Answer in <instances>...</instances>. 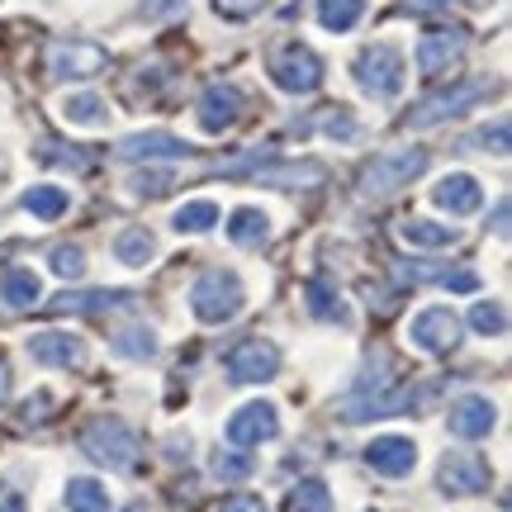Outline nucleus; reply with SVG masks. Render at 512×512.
<instances>
[{
  "label": "nucleus",
  "mask_w": 512,
  "mask_h": 512,
  "mask_svg": "<svg viewBox=\"0 0 512 512\" xmlns=\"http://www.w3.org/2000/svg\"><path fill=\"white\" fill-rule=\"evenodd\" d=\"M128 512H147V503H133V508H128Z\"/></svg>",
  "instance_id": "obj_41"
},
{
  "label": "nucleus",
  "mask_w": 512,
  "mask_h": 512,
  "mask_svg": "<svg viewBox=\"0 0 512 512\" xmlns=\"http://www.w3.org/2000/svg\"><path fill=\"white\" fill-rule=\"evenodd\" d=\"M195 147L185 143V138H171V133H138V138H124L119 143V157L128 162H152V157H190Z\"/></svg>",
  "instance_id": "obj_18"
},
{
  "label": "nucleus",
  "mask_w": 512,
  "mask_h": 512,
  "mask_svg": "<svg viewBox=\"0 0 512 512\" xmlns=\"http://www.w3.org/2000/svg\"><path fill=\"white\" fill-rule=\"evenodd\" d=\"M38 294H43V285H38V275L29 271V266H10V271L0 275V299H5L15 313L34 309Z\"/></svg>",
  "instance_id": "obj_19"
},
{
  "label": "nucleus",
  "mask_w": 512,
  "mask_h": 512,
  "mask_svg": "<svg viewBox=\"0 0 512 512\" xmlns=\"http://www.w3.org/2000/svg\"><path fill=\"white\" fill-rule=\"evenodd\" d=\"M10 399V366H5V356H0V408Z\"/></svg>",
  "instance_id": "obj_40"
},
{
  "label": "nucleus",
  "mask_w": 512,
  "mask_h": 512,
  "mask_svg": "<svg viewBox=\"0 0 512 512\" xmlns=\"http://www.w3.org/2000/svg\"><path fill=\"white\" fill-rule=\"evenodd\" d=\"M152 347H157V342H152V332L147 328L119 332V337H114V351H124V356H152Z\"/></svg>",
  "instance_id": "obj_36"
},
{
  "label": "nucleus",
  "mask_w": 512,
  "mask_h": 512,
  "mask_svg": "<svg viewBox=\"0 0 512 512\" xmlns=\"http://www.w3.org/2000/svg\"><path fill=\"white\" fill-rule=\"evenodd\" d=\"M200 128L204 133H223V128H233L238 124V114H242V91L238 86H223V81H214L209 91L200 95Z\"/></svg>",
  "instance_id": "obj_13"
},
{
  "label": "nucleus",
  "mask_w": 512,
  "mask_h": 512,
  "mask_svg": "<svg viewBox=\"0 0 512 512\" xmlns=\"http://www.w3.org/2000/svg\"><path fill=\"white\" fill-rule=\"evenodd\" d=\"M114 304H128V294L119 290H95V294H57L53 313H95V309H114Z\"/></svg>",
  "instance_id": "obj_23"
},
{
  "label": "nucleus",
  "mask_w": 512,
  "mask_h": 512,
  "mask_svg": "<svg viewBox=\"0 0 512 512\" xmlns=\"http://www.w3.org/2000/svg\"><path fill=\"white\" fill-rule=\"evenodd\" d=\"M432 200L446 209V214H475L479 204H484V190H479L475 176H465V171H456V176H446V181H437V190H432Z\"/></svg>",
  "instance_id": "obj_17"
},
{
  "label": "nucleus",
  "mask_w": 512,
  "mask_h": 512,
  "mask_svg": "<svg viewBox=\"0 0 512 512\" xmlns=\"http://www.w3.org/2000/svg\"><path fill=\"white\" fill-rule=\"evenodd\" d=\"M366 465L384 479H403L418 465V446H413V437H375L366 446Z\"/></svg>",
  "instance_id": "obj_11"
},
{
  "label": "nucleus",
  "mask_w": 512,
  "mask_h": 512,
  "mask_svg": "<svg viewBox=\"0 0 512 512\" xmlns=\"http://www.w3.org/2000/svg\"><path fill=\"white\" fill-rule=\"evenodd\" d=\"M403 238L413 242V247L437 252V247H456L460 233H456V228H441V223H427V219H408V223H403Z\"/></svg>",
  "instance_id": "obj_26"
},
{
  "label": "nucleus",
  "mask_w": 512,
  "mask_h": 512,
  "mask_svg": "<svg viewBox=\"0 0 512 512\" xmlns=\"http://www.w3.org/2000/svg\"><path fill=\"white\" fill-rule=\"evenodd\" d=\"M470 323H475V332H484V337H503V332H508V313H503V304H475Z\"/></svg>",
  "instance_id": "obj_33"
},
{
  "label": "nucleus",
  "mask_w": 512,
  "mask_h": 512,
  "mask_svg": "<svg viewBox=\"0 0 512 512\" xmlns=\"http://www.w3.org/2000/svg\"><path fill=\"white\" fill-rule=\"evenodd\" d=\"M437 479H441L446 494L470 498V494H484V489H489V465H484L479 456H470V451H456V456L441 460Z\"/></svg>",
  "instance_id": "obj_10"
},
{
  "label": "nucleus",
  "mask_w": 512,
  "mask_h": 512,
  "mask_svg": "<svg viewBox=\"0 0 512 512\" xmlns=\"http://www.w3.org/2000/svg\"><path fill=\"white\" fill-rule=\"evenodd\" d=\"M494 403L470 394V399H456L451 403V432L460 441H475V437H489V427H494Z\"/></svg>",
  "instance_id": "obj_15"
},
{
  "label": "nucleus",
  "mask_w": 512,
  "mask_h": 512,
  "mask_svg": "<svg viewBox=\"0 0 512 512\" xmlns=\"http://www.w3.org/2000/svg\"><path fill=\"white\" fill-rule=\"evenodd\" d=\"M219 512H266V503L256 494H233V498H223Z\"/></svg>",
  "instance_id": "obj_38"
},
{
  "label": "nucleus",
  "mask_w": 512,
  "mask_h": 512,
  "mask_svg": "<svg viewBox=\"0 0 512 512\" xmlns=\"http://www.w3.org/2000/svg\"><path fill=\"white\" fill-rule=\"evenodd\" d=\"M81 451L91 460H100V465H110V470H128V465L138 460V451H143V441H138V432H133L128 422L95 418L91 427L81 432Z\"/></svg>",
  "instance_id": "obj_1"
},
{
  "label": "nucleus",
  "mask_w": 512,
  "mask_h": 512,
  "mask_svg": "<svg viewBox=\"0 0 512 512\" xmlns=\"http://www.w3.org/2000/svg\"><path fill=\"white\" fill-rule=\"evenodd\" d=\"M242 280L233 271H209L195 280V290H190V309L200 323H228L233 313H242Z\"/></svg>",
  "instance_id": "obj_2"
},
{
  "label": "nucleus",
  "mask_w": 512,
  "mask_h": 512,
  "mask_svg": "<svg viewBox=\"0 0 512 512\" xmlns=\"http://www.w3.org/2000/svg\"><path fill=\"white\" fill-rule=\"evenodd\" d=\"M494 91V81H465V86H451V91H437L427 95L422 105H413V110L403 114V124L408 128H432V124H446V119H456V114L475 110L484 95Z\"/></svg>",
  "instance_id": "obj_4"
},
{
  "label": "nucleus",
  "mask_w": 512,
  "mask_h": 512,
  "mask_svg": "<svg viewBox=\"0 0 512 512\" xmlns=\"http://www.w3.org/2000/svg\"><path fill=\"white\" fill-rule=\"evenodd\" d=\"M408 337H413V347L432 351V356H446V351H456V342H460V318L451 309H422L418 318H413Z\"/></svg>",
  "instance_id": "obj_8"
},
{
  "label": "nucleus",
  "mask_w": 512,
  "mask_h": 512,
  "mask_svg": "<svg viewBox=\"0 0 512 512\" xmlns=\"http://www.w3.org/2000/svg\"><path fill=\"white\" fill-rule=\"evenodd\" d=\"M0 512H29L24 508V494H15L10 484H0Z\"/></svg>",
  "instance_id": "obj_39"
},
{
  "label": "nucleus",
  "mask_w": 512,
  "mask_h": 512,
  "mask_svg": "<svg viewBox=\"0 0 512 512\" xmlns=\"http://www.w3.org/2000/svg\"><path fill=\"white\" fill-rule=\"evenodd\" d=\"M24 209H29L34 219L53 223V219L67 214V195H62L57 185H34V190H24Z\"/></svg>",
  "instance_id": "obj_27"
},
{
  "label": "nucleus",
  "mask_w": 512,
  "mask_h": 512,
  "mask_svg": "<svg viewBox=\"0 0 512 512\" xmlns=\"http://www.w3.org/2000/svg\"><path fill=\"white\" fill-rule=\"evenodd\" d=\"M351 72H356V81H361L366 95L394 100V95L403 91V57H399V48H389V43H370L366 53L351 62Z\"/></svg>",
  "instance_id": "obj_5"
},
{
  "label": "nucleus",
  "mask_w": 512,
  "mask_h": 512,
  "mask_svg": "<svg viewBox=\"0 0 512 512\" xmlns=\"http://www.w3.org/2000/svg\"><path fill=\"white\" fill-rule=\"evenodd\" d=\"M214 475L219 479H247L252 475V456H242V451H219V456H214Z\"/></svg>",
  "instance_id": "obj_35"
},
{
  "label": "nucleus",
  "mask_w": 512,
  "mask_h": 512,
  "mask_svg": "<svg viewBox=\"0 0 512 512\" xmlns=\"http://www.w3.org/2000/svg\"><path fill=\"white\" fill-rule=\"evenodd\" d=\"M266 72H271V81L280 91H290V95H309L323 86V62H318V53L304 48V43L275 48L271 62H266Z\"/></svg>",
  "instance_id": "obj_3"
},
{
  "label": "nucleus",
  "mask_w": 512,
  "mask_h": 512,
  "mask_svg": "<svg viewBox=\"0 0 512 512\" xmlns=\"http://www.w3.org/2000/svg\"><path fill=\"white\" fill-rule=\"evenodd\" d=\"M275 432H280V418H275V403H266V399L242 403L238 413L228 418V441H233L238 451L256 446V441H271Z\"/></svg>",
  "instance_id": "obj_9"
},
{
  "label": "nucleus",
  "mask_w": 512,
  "mask_h": 512,
  "mask_svg": "<svg viewBox=\"0 0 512 512\" xmlns=\"http://www.w3.org/2000/svg\"><path fill=\"white\" fill-rule=\"evenodd\" d=\"M228 380L233 384H261V380H275L280 375V351L271 342H261V337H247L238 347L228 351Z\"/></svg>",
  "instance_id": "obj_7"
},
{
  "label": "nucleus",
  "mask_w": 512,
  "mask_h": 512,
  "mask_svg": "<svg viewBox=\"0 0 512 512\" xmlns=\"http://www.w3.org/2000/svg\"><path fill=\"white\" fill-rule=\"evenodd\" d=\"M176 233H209L214 223H219V204H209V200H195V204H181L176 209Z\"/></svg>",
  "instance_id": "obj_29"
},
{
  "label": "nucleus",
  "mask_w": 512,
  "mask_h": 512,
  "mask_svg": "<svg viewBox=\"0 0 512 512\" xmlns=\"http://www.w3.org/2000/svg\"><path fill=\"white\" fill-rule=\"evenodd\" d=\"M304 304H309V313L313 318H323V323H342V328L351 323L342 294L332 290V285H323V280H309V285H304Z\"/></svg>",
  "instance_id": "obj_20"
},
{
  "label": "nucleus",
  "mask_w": 512,
  "mask_h": 512,
  "mask_svg": "<svg viewBox=\"0 0 512 512\" xmlns=\"http://www.w3.org/2000/svg\"><path fill=\"white\" fill-rule=\"evenodd\" d=\"M48 261H53V271L62 275V280H76V275H86V256H81V247H53L48 252Z\"/></svg>",
  "instance_id": "obj_34"
},
{
  "label": "nucleus",
  "mask_w": 512,
  "mask_h": 512,
  "mask_svg": "<svg viewBox=\"0 0 512 512\" xmlns=\"http://www.w3.org/2000/svg\"><path fill=\"white\" fill-rule=\"evenodd\" d=\"M422 166H427V152H422V147H399V152H389V157H375V162L361 171V195H370V200L394 195L399 185H408L418 176Z\"/></svg>",
  "instance_id": "obj_6"
},
{
  "label": "nucleus",
  "mask_w": 512,
  "mask_h": 512,
  "mask_svg": "<svg viewBox=\"0 0 512 512\" xmlns=\"http://www.w3.org/2000/svg\"><path fill=\"white\" fill-rule=\"evenodd\" d=\"M110 57H105V48H95V43H57L53 48V76H95L100 67H105Z\"/></svg>",
  "instance_id": "obj_16"
},
{
  "label": "nucleus",
  "mask_w": 512,
  "mask_h": 512,
  "mask_svg": "<svg viewBox=\"0 0 512 512\" xmlns=\"http://www.w3.org/2000/svg\"><path fill=\"white\" fill-rule=\"evenodd\" d=\"M309 124H323L332 138H342V143H356V138H361V124H356L351 110H323L318 119H309Z\"/></svg>",
  "instance_id": "obj_32"
},
{
  "label": "nucleus",
  "mask_w": 512,
  "mask_h": 512,
  "mask_svg": "<svg viewBox=\"0 0 512 512\" xmlns=\"http://www.w3.org/2000/svg\"><path fill=\"white\" fill-rule=\"evenodd\" d=\"M470 5H484V0H470Z\"/></svg>",
  "instance_id": "obj_42"
},
{
  "label": "nucleus",
  "mask_w": 512,
  "mask_h": 512,
  "mask_svg": "<svg viewBox=\"0 0 512 512\" xmlns=\"http://www.w3.org/2000/svg\"><path fill=\"white\" fill-rule=\"evenodd\" d=\"M62 114H67L72 124H100V119H105V100L91 95V91H81V95H72V100L62 105Z\"/></svg>",
  "instance_id": "obj_31"
},
{
  "label": "nucleus",
  "mask_w": 512,
  "mask_h": 512,
  "mask_svg": "<svg viewBox=\"0 0 512 512\" xmlns=\"http://www.w3.org/2000/svg\"><path fill=\"white\" fill-rule=\"evenodd\" d=\"M29 356H34L38 366H86V347L76 342L72 332H38L29 337Z\"/></svg>",
  "instance_id": "obj_14"
},
{
  "label": "nucleus",
  "mask_w": 512,
  "mask_h": 512,
  "mask_svg": "<svg viewBox=\"0 0 512 512\" xmlns=\"http://www.w3.org/2000/svg\"><path fill=\"white\" fill-rule=\"evenodd\" d=\"M67 508L72 512H110V494H105L100 479L76 475L72 484H67Z\"/></svg>",
  "instance_id": "obj_24"
},
{
  "label": "nucleus",
  "mask_w": 512,
  "mask_h": 512,
  "mask_svg": "<svg viewBox=\"0 0 512 512\" xmlns=\"http://www.w3.org/2000/svg\"><path fill=\"white\" fill-rule=\"evenodd\" d=\"M38 162H48V166H76V171H91V152H81V147H67V143H43V147H38Z\"/></svg>",
  "instance_id": "obj_30"
},
{
  "label": "nucleus",
  "mask_w": 512,
  "mask_h": 512,
  "mask_svg": "<svg viewBox=\"0 0 512 512\" xmlns=\"http://www.w3.org/2000/svg\"><path fill=\"white\" fill-rule=\"evenodd\" d=\"M114 252H119V261H124V266H147V261H152V252H157V242H152V233H147V228H128V233H119Z\"/></svg>",
  "instance_id": "obj_28"
},
{
  "label": "nucleus",
  "mask_w": 512,
  "mask_h": 512,
  "mask_svg": "<svg viewBox=\"0 0 512 512\" xmlns=\"http://www.w3.org/2000/svg\"><path fill=\"white\" fill-rule=\"evenodd\" d=\"M266 233H271V223H266L261 209H238V214L228 219V238L238 242V247H261Z\"/></svg>",
  "instance_id": "obj_25"
},
{
  "label": "nucleus",
  "mask_w": 512,
  "mask_h": 512,
  "mask_svg": "<svg viewBox=\"0 0 512 512\" xmlns=\"http://www.w3.org/2000/svg\"><path fill=\"white\" fill-rule=\"evenodd\" d=\"M460 53H465V29H432V34H422V43H418V72L432 81V76L446 72Z\"/></svg>",
  "instance_id": "obj_12"
},
{
  "label": "nucleus",
  "mask_w": 512,
  "mask_h": 512,
  "mask_svg": "<svg viewBox=\"0 0 512 512\" xmlns=\"http://www.w3.org/2000/svg\"><path fill=\"white\" fill-rule=\"evenodd\" d=\"M366 15V0H318V24L328 34H347Z\"/></svg>",
  "instance_id": "obj_21"
},
{
  "label": "nucleus",
  "mask_w": 512,
  "mask_h": 512,
  "mask_svg": "<svg viewBox=\"0 0 512 512\" xmlns=\"http://www.w3.org/2000/svg\"><path fill=\"white\" fill-rule=\"evenodd\" d=\"M214 10H219L223 19H252L266 10V0H214Z\"/></svg>",
  "instance_id": "obj_37"
},
{
  "label": "nucleus",
  "mask_w": 512,
  "mask_h": 512,
  "mask_svg": "<svg viewBox=\"0 0 512 512\" xmlns=\"http://www.w3.org/2000/svg\"><path fill=\"white\" fill-rule=\"evenodd\" d=\"M285 512H332V494L323 479H299L285 494Z\"/></svg>",
  "instance_id": "obj_22"
}]
</instances>
